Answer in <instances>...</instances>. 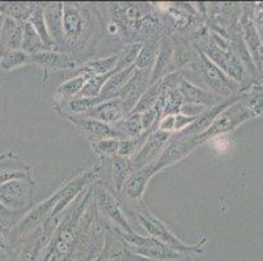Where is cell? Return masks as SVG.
I'll return each instance as SVG.
<instances>
[{
    "label": "cell",
    "mask_w": 263,
    "mask_h": 261,
    "mask_svg": "<svg viewBox=\"0 0 263 261\" xmlns=\"http://www.w3.org/2000/svg\"><path fill=\"white\" fill-rule=\"evenodd\" d=\"M197 49V47H195ZM183 78L190 83L195 84L202 89L209 90L219 97L231 98L237 95L245 89L246 86L240 85L236 81L224 73L220 68H217L210 59H207L203 52L197 49L194 61L186 69L181 71Z\"/></svg>",
    "instance_id": "cell-1"
},
{
    "label": "cell",
    "mask_w": 263,
    "mask_h": 261,
    "mask_svg": "<svg viewBox=\"0 0 263 261\" xmlns=\"http://www.w3.org/2000/svg\"><path fill=\"white\" fill-rule=\"evenodd\" d=\"M189 41L193 43L194 47H197L200 52H203L207 56V59H210L217 68L221 69L228 77H231L232 80L236 81L240 85L249 86L246 80L250 76L245 71L240 59L236 56V54L231 49H223V47H219L214 42H211L209 38L207 26H202L200 29H198L197 32H194L191 37L189 38Z\"/></svg>",
    "instance_id": "cell-2"
},
{
    "label": "cell",
    "mask_w": 263,
    "mask_h": 261,
    "mask_svg": "<svg viewBox=\"0 0 263 261\" xmlns=\"http://www.w3.org/2000/svg\"><path fill=\"white\" fill-rule=\"evenodd\" d=\"M111 230L131 252L149 261H193L199 257L193 253L173 250L149 235L143 236L135 233H123L117 227H111Z\"/></svg>",
    "instance_id": "cell-3"
},
{
    "label": "cell",
    "mask_w": 263,
    "mask_h": 261,
    "mask_svg": "<svg viewBox=\"0 0 263 261\" xmlns=\"http://www.w3.org/2000/svg\"><path fill=\"white\" fill-rule=\"evenodd\" d=\"M135 217L136 221L139 222L140 226L145 230V233L152 238L157 239L161 243L166 244L168 247L173 248V250L179 251V252L185 253H193L195 256H199L204 251V246L207 243V239L202 238V240L198 242L195 244H186L183 243L181 239L177 238L173 233H172L169 227L164 224L160 218H157L154 213L151 212L148 208L143 205V203H138L135 204Z\"/></svg>",
    "instance_id": "cell-4"
},
{
    "label": "cell",
    "mask_w": 263,
    "mask_h": 261,
    "mask_svg": "<svg viewBox=\"0 0 263 261\" xmlns=\"http://www.w3.org/2000/svg\"><path fill=\"white\" fill-rule=\"evenodd\" d=\"M246 88L242 90V94H241L240 99H237L234 104L227 107L221 114L217 115V118L215 119L214 123L210 126V128L207 131H204V132L198 136L190 137L195 147L198 148L199 145L207 143V141L216 137V136L223 135V133L229 132V131H233V129H236L242 123L257 116L253 112L252 107L249 106V102L246 99Z\"/></svg>",
    "instance_id": "cell-5"
},
{
    "label": "cell",
    "mask_w": 263,
    "mask_h": 261,
    "mask_svg": "<svg viewBox=\"0 0 263 261\" xmlns=\"http://www.w3.org/2000/svg\"><path fill=\"white\" fill-rule=\"evenodd\" d=\"M90 23L84 9L75 3H62V43L78 46L89 38Z\"/></svg>",
    "instance_id": "cell-6"
},
{
    "label": "cell",
    "mask_w": 263,
    "mask_h": 261,
    "mask_svg": "<svg viewBox=\"0 0 263 261\" xmlns=\"http://www.w3.org/2000/svg\"><path fill=\"white\" fill-rule=\"evenodd\" d=\"M34 183L32 179H16L0 186V203L6 209L20 213L29 207L33 200Z\"/></svg>",
    "instance_id": "cell-7"
},
{
    "label": "cell",
    "mask_w": 263,
    "mask_h": 261,
    "mask_svg": "<svg viewBox=\"0 0 263 261\" xmlns=\"http://www.w3.org/2000/svg\"><path fill=\"white\" fill-rule=\"evenodd\" d=\"M93 200L96 201V207H97L99 212L106 215L110 222L113 224V227H117L123 233H135L130 222L126 218L119 201L117 200L113 193L107 190L106 187L93 184Z\"/></svg>",
    "instance_id": "cell-8"
},
{
    "label": "cell",
    "mask_w": 263,
    "mask_h": 261,
    "mask_svg": "<svg viewBox=\"0 0 263 261\" xmlns=\"http://www.w3.org/2000/svg\"><path fill=\"white\" fill-rule=\"evenodd\" d=\"M172 135L173 133L162 132V131H159V129H155L154 132L148 136L147 141L140 148L139 152L131 158L134 171L142 169V167L147 166V165L156 162L160 155H161L162 150L168 145Z\"/></svg>",
    "instance_id": "cell-9"
},
{
    "label": "cell",
    "mask_w": 263,
    "mask_h": 261,
    "mask_svg": "<svg viewBox=\"0 0 263 261\" xmlns=\"http://www.w3.org/2000/svg\"><path fill=\"white\" fill-rule=\"evenodd\" d=\"M128 114H130V110L126 107L123 101H121L119 98H113V99H107L97 104L83 116L96 119V121H100L102 123L109 124V126H113V124L118 123L119 121L126 118Z\"/></svg>",
    "instance_id": "cell-10"
},
{
    "label": "cell",
    "mask_w": 263,
    "mask_h": 261,
    "mask_svg": "<svg viewBox=\"0 0 263 261\" xmlns=\"http://www.w3.org/2000/svg\"><path fill=\"white\" fill-rule=\"evenodd\" d=\"M197 149V147L194 145L190 137L186 138H173L171 137L168 145L162 150L161 155L159 157L156 162H155V169L156 171H161V170L166 169V167L172 166V165L177 164L178 161L183 159L186 155L190 154L191 152Z\"/></svg>",
    "instance_id": "cell-11"
},
{
    "label": "cell",
    "mask_w": 263,
    "mask_h": 261,
    "mask_svg": "<svg viewBox=\"0 0 263 261\" xmlns=\"http://www.w3.org/2000/svg\"><path fill=\"white\" fill-rule=\"evenodd\" d=\"M151 72L152 71H143V69H135L130 80L127 84L123 86V89L118 94V98L123 101V104L126 105L130 112L138 104V101L140 99L145 90L148 89V86L151 85Z\"/></svg>",
    "instance_id": "cell-12"
},
{
    "label": "cell",
    "mask_w": 263,
    "mask_h": 261,
    "mask_svg": "<svg viewBox=\"0 0 263 261\" xmlns=\"http://www.w3.org/2000/svg\"><path fill=\"white\" fill-rule=\"evenodd\" d=\"M156 169H155V162L154 164H149L147 166L142 167L139 170H135V171L128 176V179L124 183L123 193L126 197L130 201H133L134 204H138V203H142V198L144 196L145 188H147L148 182L152 179V176L156 174Z\"/></svg>",
    "instance_id": "cell-13"
},
{
    "label": "cell",
    "mask_w": 263,
    "mask_h": 261,
    "mask_svg": "<svg viewBox=\"0 0 263 261\" xmlns=\"http://www.w3.org/2000/svg\"><path fill=\"white\" fill-rule=\"evenodd\" d=\"M71 123L75 124L81 132L84 133L85 137L92 144L107 137H116L113 127L100 121L85 116H75V115H64Z\"/></svg>",
    "instance_id": "cell-14"
},
{
    "label": "cell",
    "mask_w": 263,
    "mask_h": 261,
    "mask_svg": "<svg viewBox=\"0 0 263 261\" xmlns=\"http://www.w3.org/2000/svg\"><path fill=\"white\" fill-rule=\"evenodd\" d=\"M50 238L51 236L46 235L42 227L35 230L32 235L20 243L15 261H40Z\"/></svg>",
    "instance_id": "cell-15"
},
{
    "label": "cell",
    "mask_w": 263,
    "mask_h": 261,
    "mask_svg": "<svg viewBox=\"0 0 263 261\" xmlns=\"http://www.w3.org/2000/svg\"><path fill=\"white\" fill-rule=\"evenodd\" d=\"M173 42L171 34H165L160 39L159 51H157L156 62L151 72V85L156 84L166 75L173 72Z\"/></svg>",
    "instance_id": "cell-16"
},
{
    "label": "cell",
    "mask_w": 263,
    "mask_h": 261,
    "mask_svg": "<svg viewBox=\"0 0 263 261\" xmlns=\"http://www.w3.org/2000/svg\"><path fill=\"white\" fill-rule=\"evenodd\" d=\"M178 89L183 97V104L199 105V106L205 107V109H210V107L221 104L224 101V98L219 97V95L214 94L209 90L202 89V88L185 80V78H182Z\"/></svg>",
    "instance_id": "cell-17"
},
{
    "label": "cell",
    "mask_w": 263,
    "mask_h": 261,
    "mask_svg": "<svg viewBox=\"0 0 263 261\" xmlns=\"http://www.w3.org/2000/svg\"><path fill=\"white\" fill-rule=\"evenodd\" d=\"M30 63L49 71H62V69H75L76 62L67 52L50 50L30 55Z\"/></svg>",
    "instance_id": "cell-18"
},
{
    "label": "cell",
    "mask_w": 263,
    "mask_h": 261,
    "mask_svg": "<svg viewBox=\"0 0 263 261\" xmlns=\"http://www.w3.org/2000/svg\"><path fill=\"white\" fill-rule=\"evenodd\" d=\"M23 30L24 24L20 21H16L13 18L4 17L2 24V30H0V41L4 51H11V50H18L23 42Z\"/></svg>",
    "instance_id": "cell-19"
},
{
    "label": "cell",
    "mask_w": 263,
    "mask_h": 261,
    "mask_svg": "<svg viewBox=\"0 0 263 261\" xmlns=\"http://www.w3.org/2000/svg\"><path fill=\"white\" fill-rule=\"evenodd\" d=\"M118 62V55L113 54L107 57L102 59H95L84 63L83 66L78 67L73 71V76H84V77L90 78L95 76L106 75L109 72L114 71Z\"/></svg>",
    "instance_id": "cell-20"
},
{
    "label": "cell",
    "mask_w": 263,
    "mask_h": 261,
    "mask_svg": "<svg viewBox=\"0 0 263 261\" xmlns=\"http://www.w3.org/2000/svg\"><path fill=\"white\" fill-rule=\"evenodd\" d=\"M135 69L136 67L133 66L130 67V68H126L121 72H116V73L107 80V83L105 84V86L102 88L100 95L97 97L99 104L100 102H104V101L118 98V94L121 93V90L123 89V86L127 84V81L130 80V77L133 76Z\"/></svg>",
    "instance_id": "cell-21"
},
{
    "label": "cell",
    "mask_w": 263,
    "mask_h": 261,
    "mask_svg": "<svg viewBox=\"0 0 263 261\" xmlns=\"http://www.w3.org/2000/svg\"><path fill=\"white\" fill-rule=\"evenodd\" d=\"M110 159V167H111V180H113L114 190H116L117 195L122 193L124 183L128 179V176L134 172L133 164H131V158L121 157V155H116Z\"/></svg>",
    "instance_id": "cell-22"
},
{
    "label": "cell",
    "mask_w": 263,
    "mask_h": 261,
    "mask_svg": "<svg viewBox=\"0 0 263 261\" xmlns=\"http://www.w3.org/2000/svg\"><path fill=\"white\" fill-rule=\"evenodd\" d=\"M116 138L118 140H126L142 135L144 132L142 123V114H128L126 118L119 121L118 123L113 124Z\"/></svg>",
    "instance_id": "cell-23"
},
{
    "label": "cell",
    "mask_w": 263,
    "mask_h": 261,
    "mask_svg": "<svg viewBox=\"0 0 263 261\" xmlns=\"http://www.w3.org/2000/svg\"><path fill=\"white\" fill-rule=\"evenodd\" d=\"M34 7L35 3L2 2V3H0V14H2L3 17L13 18V20L25 24L29 20L30 14H32Z\"/></svg>",
    "instance_id": "cell-24"
},
{
    "label": "cell",
    "mask_w": 263,
    "mask_h": 261,
    "mask_svg": "<svg viewBox=\"0 0 263 261\" xmlns=\"http://www.w3.org/2000/svg\"><path fill=\"white\" fill-rule=\"evenodd\" d=\"M28 23L34 28L35 32L38 33V35L41 37L42 42L49 47L50 50H52L55 46V42L52 41L51 35L49 33V28H47L46 24V18H45V11H44V6L42 4H37L35 3L34 9H33L32 14H30L29 20Z\"/></svg>",
    "instance_id": "cell-25"
},
{
    "label": "cell",
    "mask_w": 263,
    "mask_h": 261,
    "mask_svg": "<svg viewBox=\"0 0 263 261\" xmlns=\"http://www.w3.org/2000/svg\"><path fill=\"white\" fill-rule=\"evenodd\" d=\"M21 50L29 55L38 54V52L50 51L49 47L42 42L38 33L35 32L34 28L29 23L24 24L23 30V42H21Z\"/></svg>",
    "instance_id": "cell-26"
},
{
    "label": "cell",
    "mask_w": 263,
    "mask_h": 261,
    "mask_svg": "<svg viewBox=\"0 0 263 261\" xmlns=\"http://www.w3.org/2000/svg\"><path fill=\"white\" fill-rule=\"evenodd\" d=\"M159 43L160 39H149L143 42L142 49H140L135 61L136 69L152 71L155 62H156L157 51H159Z\"/></svg>",
    "instance_id": "cell-27"
},
{
    "label": "cell",
    "mask_w": 263,
    "mask_h": 261,
    "mask_svg": "<svg viewBox=\"0 0 263 261\" xmlns=\"http://www.w3.org/2000/svg\"><path fill=\"white\" fill-rule=\"evenodd\" d=\"M164 93L168 92L162 88L160 81H157L156 84L149 85L148 86V89L144 92V94H143L142 97H140V99L138 101V104L135 105V107H134L133 111H131L130 114H143V112L151 110L157 104V101L160 99V97H161Z\"/></svg>",
    "instance_id": "cell-28"
},
{
    "label": "cell",
    "mask_w": 263,
    "mask_h": 261,
    "mask_svg": "<svg viewBox=\"0 0 263 261\" xmlns=\"http://www.w3.org/2000/svg\"><path fill=\"white\" fill-rule=\"evenodd\" d=\"M155 129L157 128H151L144 131L142 135L136 136L133 138H126V140H119V149H118V155L126 158H133L136 153L139 152L140 148L144 145V143L147 141L148 136L154 132Z\"/></svg>",
    "instance_id": "cell-29"
},
{
    "label": "cell",
    "mask_w": 263,
    "mask_h": 261,
    "mask_svg": "<svg viewBox=\"0 0 263 261\" xmlns=\"http://www.w3.org/2000/svg\"><path fill=\"white\" fill-rule=\"evenodd\" d=\"M143 46V42H130L122 47L118 52V62H117L116 72H121L126 68L135 66V61L138 57L140 49Z\"/></svg>",
    "instance_id": "cell-30"
},
{
    "label": "cell",
    "mask_w": 263,
    "mask_h": 261,
    "mask_svg": "<svg viewBox=\"0 0 263 261\" xmlns=\"http://www.w3.org/2000/svg\"><path fill=\"white\" fill-rule=\"evenodd\" d=\"M87 81L88 78L84 77V76H72L66 83L58 86L57 93H58V95H61L63 102H67V101L72 99V98L78 97L80 94Z\"/></svg>",
    "instance_id": "cell-31"
},
{
    "label": "cell",
    "mask_w": 263,
    "mask_h": 261,
    "mask_svg": "<svg viewBox=\"0 0 263 261\" xmlns=\"http://www.w3.org/2000/svg\"><path fill=\"white\" fill-rule=\"evenodd\" d=\"M30 63V55L24 52L23 50H11L2 55L0 57V68L4 71H13L16 68L26 66Z\"/></svg>",
    "instance_id": "cell-32"
},
{
    "label": "cell",
    "mask_w": 263,
    "mask_h": 261,
    "mask_svg": "<svg viewBox=\"0 0 263 261\" xmlns=\"http://www.w3.org/2000/svg\"><path fill=\"white\" fill-rule=\"evenodd\" d=\"M32 167L18 157L15 152H8L0 154V171H26L30 172Z\"/></svg>",
    "instance_id": "cell-33"
},
{
    "label": "cell",
    "mask_w": 263,
    "mask_h": 261,
    "mask_svg": "<svg viewBox=\"0 0 263 261\" xmlns=\"http://www.w3.org/2000/svg\"><path fill=\"white\" fill-rule=\"evenodd\" d=\"M114 73H116V69L111 72H109V73H106V75L95 76V77L88 78L87 84H85L84 88H83V90H81L80 94H79L78 97L97 98L100 95V93H101L102 88L105 86V84L107 83V80H109V78L111 77Z\"/></svg>",
    "instance_id": "cell-34"
},
{
    "label": "cell",
    "mask_w": 263,
    "mask_h": 261,
    "mask_svg": "<svg viewBox=\"0 0 263 261\" xmlns=\"http://www.w3.org/2000/svg\"><path fill=\"white\" fill-rule=\"evenodd\" d=\"M93 149L101 158H113L118 155L119 149V140L116 137H107L97 141L93 144Z\"/></svg>",
    "instance_id": "cell-35"
},
{
    "label": "cell",
    "mask_w": 263,
    "mask_h": 261,
    "mask_svg": "<svg viewBox=\"0 0 263 261\" xmlns=\"http://www.w3.org/2000/svg\"><path fill=\"white\" fill-rule=\"evenodd\" d=\"M183 106V97L179 92V89L171 90L165 95V107L164 115H177L181 114V109Z\"/></svg>",
    "instance_id": "cell-36"
},
{
    "label": "cell",
    "mask_w": 263,
    "mask_h": 261,
    "mask_svg": "<svg viewBox=\"0 0 263 261\" xmlns=\"http://www.w3.org/2000/svg\"><path fill=\"white\" fill-rule=\"evenodd\" d=\"M16 179H32V172L26 171H0V186Z\"/></svg>",
    "instance_id": "cell-37"
},
{
    "label": "cell",
    "mask_w": 263,
    "mask_h": 261,
    "mask_svg": "<svg viewBox=\"0 0 263 261\" xmlns=\"http://www.w3.org/2000/svg\"><path fill=\"white\" fill-rule=\"evenodd\" d=\"M253 21H254L255 29L263 43V3H255L254 11H253Z\"/></svg>",
    "instance_id": "cell-38"
},
{
    "label": "cell",
    "mask_w": 263,
    "mask_h": 261,
    "mask_svg": "<svg viewBox=\"0 0 263 261\" xmlns=\"http://www.w3.org/2000/svg\"><path fill=\"white\" fill-rule=\"evenodd\" d=\"M197 118H194V116H187V115L183 114H177L176 115V122H174V133L182 132L183 129L187 128Z\"/></svg>",
    "instance_id": "cell-39"
},
{
    "label": "cell",
    "mask_w": 263,
    "mask_h": 261,
    "mask_svg": "<svg viewBox=\"0 0 263 261\" xmlns=\"http://www.w3.org/2000/svg\"><path fill=\"white\" fill-rule=\"evenodd\" d=\"M174 122H176V115H165L160 119L157 129L162 132L174 133Z\"/></svg>",
    "instance_id": "cell-40"
},
{
    "label": "cell",
    "mask_w": 263,
    "mask_h": 261,
    "mask_svg": "<svg viewBox=\"0 0 263 261\" xmlns=\"http://www.w3.org/2000/svg\"><path fill=\"white\" fill-rule=\"evenodd\" d=\"M205 110V107L199 106V105H191V104H183L182 109H181V114L187 115V116H194V118H197L202 114L203 111Z\"/></svg>",
    "instance_id": "cell-41"
},
{
    "label": "cell",
    "mask_w": 263,
    "mask_h": 261,
    "mask_svg": "<svg viewBox=\"0 0 263 261\" xmlns=\"http://www.w3.org/2000/svg\"><path fill=\"white\" fill-rule=\"evenodd\" d=\"M0 248L4 251H8V239H7V235L2 230H0Z\"/></svg>",
    "instance_id": "cell-42"
},
{
    "label": "cell",
    "mask_w": 263,
    "mask_h": 261,
    "mask_svg": "<svg viewBox=\"0 0 263 261\" xmlns=\"http://www.w3.org/2000/svg\"><path fill=\"white\" fill-rule=\"evenodd\" d=\"M258 75H259V81H258V83L260 84V86H262V89H263V59H262V64H260L259 71H258Z\"/></svg>",
    "instance_id": "cell-43"
},
{
    "label": "cell",
    "mask_w": 263,
    "mask_h": 261,
    "mask_svg": "<svg viewBox=\"0 0 263 261\" xmlns=\"http://www.w3.org/2000/svg\"><path fill=\"white\" fill-rule=\"evenodd\" d=\"M3 20H4V17L3 16H2V14H0V30H2V24H3ZM4 49H3V46H2V41H0V57H2V55L4 54Z\"/></svg>",
    "instance_id": "cell-44"
},
{
    "label": "cell",
    "mask_w": 263,
    "mask_h": 261,
    "mask_svg": "<svg viewBox=\"0 0 263 261\" xmlns=\"http://www.w3.org/2000/svg\"><path fill=\"white\" fill-rule=\"evenodd\" d=\"M7 258H8V252L0 248V261H7Z\"/></svg>",
    "instance_id": "cell-45"
},
{
    "label": "cell",
    "mask_w": 263,
    "mask_h": 261,
    "mask_svg": "<svg viewBox=\"0 0 263 261\" xmlns=\"http://www.w3.org/2000/svg\"><path fill=\"white\" fill-rule=\"evenodd\" d=\"M260 116H263V112H262V115H260Z\"/></svg>",
    "instance_id": "cell-46"
}]
</instances>
